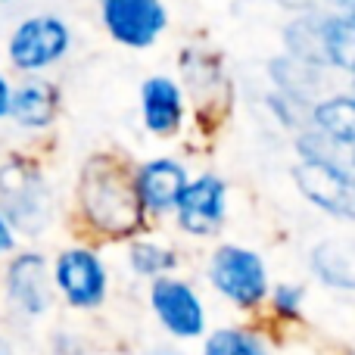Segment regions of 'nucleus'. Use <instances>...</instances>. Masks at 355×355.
I'll return each instance as SVG.
<instances>
[{
  "label": "nucleus",
  "instance_id": "f257e3e1",
  "mask_svg": "<svg viewBox=\"0 0 355 355\" xmlns=\"http://www.w3.org/2000/svg\"><path fill=\"white\" fill-rule=\"evenodd\" d=\"M78 202L85 218L106 237H131L150 215L137 193V181L125 175L122 162L110 156L87 162L78 184Z\"/></svg>",
  "mask_w": 355,
  "mask_h": 355
},
{
  "label": "nucleus",
  "instance_id": "f03ea898",
  "mask_svg": "<svg viewBox=\"0 0 355 355\" xmlns=\"http://www.w3.org/2000/svg\"><path fill=\"white\" fill-rule=\"evenodd\" d=\"M209 281L237 309H256L268 296V268L262 256L246 246H218L209 259Z\"/></svg>",
  "mask_w": 355,
  "mask_h": 355
},
{
  "label": "nucleus",
  "instance_id": "7ed1b4c3",
  "mask_svg": "<svg viewBox=\"0 0 355 355\" xmlns=\"http://www.w3.org/2000/svg\"><path fill=\"white\" fill-rule=\"evenodd\" d=\"M72 47V31L62 22L60 16H28L12 28L10 44H6V53L10 62L19 72H44V69L56 66L62 56Z\"/></svg>",
  "mask_w": 355,
  "mask_h": 355
},
{
  "label": "nucleus",
  "instance_id": "20e7f679",
  "mask_svg": "<svg viewBox=\"0 0 355 355\" xmlns=\"http://www.w3.org/2000/svg\"><path fill=\"white\" fill-rule=\"evenodd\" d=\"M293 181L300 193L318 209L355 221V178L331 156H302L296 162Z\"/></svg>",
  "mask_w": 355,
  "mask_h": 355
},
{
  "label": "nucleus",
  "instance_id": "39448f33",
  "mask_svg": "<svg viewBox=\"0 0 355 355\" xmlns=\"http://www.w3.org/2000/svg\"><path fill=\"white\" fill-rule=\"evenodd\" d=\"M53 281L56 293L72 309H97L103 306L106 290H110V275H106L103 259L85 246H69L53 262Z\"/></svg>",
  "mask_w": 355,
  "mask_h": 355
},
{
  "label": "nucleus",
  "instance_id": "423d86ee",
  "mask_svg": "<svg viewBox=\"0 0 355 355\" xmlns=\"http://www.w3.org/2000/svg\"><path fill=\"white\" fill-rule=\"evenodd\" d=\"M100 19L112 41L122 47H153L168 28V10L162 0H100Z\"/></svg>",
  "mask_w": 355,
  "mask_h": 355
},
{
  "label": "nucleus",
  "instance_id": "0eeeda50",
  "mask_svg": "<svg viewBox=\"0 0 355 355\" xmlns=\"http://www.w3.org/2000/svg\"><path fill=\"white\" fill-rule=\"evenodd\" d=\"M150 306L159 324L178 340H196L206 331V306L187 281L156 277L150 287Z\"/></svg>",
  "mask_w": 355,
  "mask_h": 355
},
{
  "label": "nucleus",
  "instance_id": "6e6552de",
  "mask_svg": "<svg viewBox=\"0 0 355 355\" xmlns=\"http://www.w3.org/2000/svg\"><path fill=\"white\" fill-rule=\"evenodd\" d=\"M0 212L12 221V227H22L25 234H37L47 225L50 212L44 178L22 166L0 168Z\"/></svg>",
  "mask_w": 355,
  "mask_h": 355
},
{
  "label": "nucleus",
  "instance_id": "1a4fd4ad",
  "mask_svg": "<svg viewBox=\"0 0 355 355\" xmlns=\"http://www.w3.org/2000/svg\"><path fill=\"white\" fill-rule=\"evenodd\" d=\"M227 215V184L218 175H200L187 184L175 209L178 227L190 237H215Z\"/></svg>",
  "mask_w": 355,
  "mask_h": 355
},
{
  "label": "nucleus",
  "instance_id": "9d476101",
  "mask_svg": "<svg viewBox=\"0 0 355 355\" xmlns=\"http://www.w3.org/2000/svg\"><path fill=\"white\" fill-rule=\"evenodd\" d=\"M56 281L41 252H19L6 268V296L22 315H44L53 302Z\"/></svg>",
  "mask_w": 355,
  "mask_h": 355
},
{
  "label": "nucleus",
  "instance_id": "9b49d317",
  "mask_svg": "<svg viewBox=\"0 0 355 355\" xmlns=\"http://www.w3.org/2000/svg\"><path fill=\"white\" fill-rule=\"evenodd\" d=\"M135 181H137V193H141L147 212L150 215H168L178 209L190 178L178 159L162 156V159L144 162V166L135 172Z\"/></svg>",
  "mask_w": 355,
  "mask_h": 355
},
{
  "label": "nucleus",
  "instance_id": "f8f14e48",
  "mask_svg": "<svg viewBox=\"0 0 355 355\" xmlns=\"http://www.w3.org/2000/svg\"><path fill=\"white\" fill-rule=\"evenodd\" d=\"M144 128L156 137H175L184 125V94L168 75H153L141 85Z\"/></svg>",
  "mask_w": 355,
  "mask_h": 355
},
{
  "label": "nucleus",
  "instance_id": "ddd939ff",
  "mask_svg": "<svg viewBox=\"0 0 355 355\" xmlns=\"http://www.w3.org/2000/svg\"><path fill=\"white\" fill-rule=\"evenodd\" d=\"M56 110H60V91L56 85L44 78H28L12 91V112L10 116L16 119L22 128H47L53 122Z\"/></svg>",
  "mask_w": 355,
  "mask_h": 355
},
{
  "label": "nucleus",
  "instance_id": "4468645a",
  "mask_svg": "<svg viewBox=\"0 0 355 355\" xmlns=\"http://www.w3.org/2000/svg\"><path fill=\"white\" fill-rule=\"evenodd\" d=\"M287 50L296 60H306L312 66H331L327 62V28L324 16H302L287 25Z\"/></svg>",
  "mask_w": 355,
  "mask_h": 355
},
{
  "label": "nucleus",
  "instance_id": "2eb2a0df",
  "mask_svg": "<svg viewBox=\"0 0 355 355\" xmlns=\"http://www.w3.org/2000/svg\"><path fill=\"white\" fill-rule=\"evenodd\" d=\"M312 268L331 287L352 290L355 287V246L343 243V240H331V243L315 246Z\"/></svg>",
  "mask_w": 355,
  "mask_h": 355
},
{
  "label": "nucleus",
  "instance_id": "dca6fc26",
  "mask_svg": "<svg viewBox=\"0 0 355 355\" xmlns=\"http://www.w3.org/2000/svg\"><path fill=\"white\" fill-rule=\"evenodd\" d=\"M312 122L334 144L355 147V97H331L321 100L312 110Z\"/></svg>",
  "mask_w": 355,
  "mask_h": 355
},
{
  "label": "nucleus",
  "instance_id": "f3484780",
  "mask_svg": "<svg viewBox=\"0 0 355 355\" xmlns=\"http://www.w3.org/2000/svg\"><path fill=\"white\" fill-rule=\"evenodd\" d=\"M128 262L135 268V275L141 277H166L178 268V256L172 246H162V243H153V240H137L131 243V252H128Z\"/></svg>",
  "mask_w": 355,
  "mask_h": 355
},
{
  "label": "nucleus",
  "instance_id": "a211bd4d",
  "mask_svg": "<svg viewBox=\"0 0 355 355\" xmlns=\"http://www.w3.org/2000/svg\"><path fill=\"white\" fill-rule=\"evenodd\" d=\"M327 28V62L355 72V22L349 16H324Z\"/></svg>",
  "mask_w": 355,
  "mask_h": 355
},
{
  "label": "nucleus",
  "instance_id": "6ab92c4d",
  "mask_svg": "<svg viewBox=\"0 0 355 355\" xmlns=\"http://www.w3.org/2000/svg\"><path fill=\"white\" fill-rule=\"evenodd\" d=\"M202 355H268L265 343L243 327H218L206 337Z\"/></svg>",
  "mask_w": 355,
  "mask_h": 355
},
{
  "label": "nucleus",
  "instance_id": "aec40b11",
  "mask_svg": "<svg viewBox=\"0 0 355 355\" xmlns=\"http://www.w3.org/2000/svg\"><path fill=\"white\" fill-rule=\"evenodd\" d=\"M300 302H302V290L293 287V284H284V287L275 290V309L287 318H296L300 315Z\"/></svg>",
  "mask_w": 355,
  "mask_h": 355
},
{
  "label": "nucleus",
  "instance_id": "412c9836",
  "mask_svg": "<svg viewBox=\"0 0 355 355\" xmlns=\"http://www.w3.org/2000/svg\"><path fill=\"white\" fill-rule=\"evenodd\" d=\"M12 246H16V227H12V221L6 218L3 212H0V259H3L6 252H12Z\"/></svg>",
  "mask_w": 355,
  "mask_h": 355
},
{
  "label": "nucleus",
  "instance_id": "4be33fe9",
  "mask_svg": "<svg viewBox=\"0 0 355 355\" xmlns=\"http://www.w3.org/2000/svg\"><path fill=\"white\" fill-rule=\"evenodd\" d=\"M12 112V87L10 81L0 75V119H6Z\"/></svg>",
  "mask_w": 355,
  "mask_h": 355
},
{
  "label": "nucleus",
  "instance_id": "5701e85b",
  "mask_svg": "<svg viewBox=\"0 0 355 355\" xmlns=\"http://www.w3.org/2000/svg\"><path fill=\"white\" fill-rule=\"evenodd\" d=\"M340 3H343L346 16H349V19H352V22H355V0H340Z\"/></svg>",
  "mask_w": 355,
  "mask_h": 355
},
{
  "label": "nucleus",
  "instance_id": "b1692460",
  "mask_svg": "<svg viewBox=\"0 0 355 355\" xmlns=\"http://www.w3.org/2000/svg\"><path fill=\"white\" fill-rule=\"evenodd\" d=\"M284 6H296V10H302V6H309L312 0H281Z\"/></svg>",
  "mask_w": 355,
  "mask_h": 355
},
{
  "label": "nucleus",
  "instance_id": "393cba45",
  "mask_svg": "<svg viewBox=\"0 0 355 355\" xmlns=\"http://www.w3.org/2000/svg\"><path fill=\"white\" fill-rule=\"evenodd\" d=\"M0 355H10V349H6V346H3V343H0Z\"/></svg>",
  "mask_w": 355,
  "mask_h": 355
},
{
  "label": "nucleus",
  "instance_id": "a878e982",
  "mask_svg": "<svg viewBox=\"0 0 355 355\" xmlns=\"http://www.w3.org/2000/svg\"><path fill=\"white\" fill-rule=\"evenodd\" d=\"M153 355H178V352H166V349H159V352H153Z\"/></svg>",
  "mask_w": 355,
  "mask_h": 355
},
{
  "label": "nucleus",
  "instance_id": "bb28decb",
  "mask_svg": "<svg viewBox=\"0 0 355 355\" xmlns=\"http://www.w3.org/2000/svg\"><path fill=\"white\" fill-rule=\"evenodd\" d=\"M0 3H10V0H0Z\"/></svg>",
  "mask_w": 355,
  "mask_h": 355
}]
</instances>
